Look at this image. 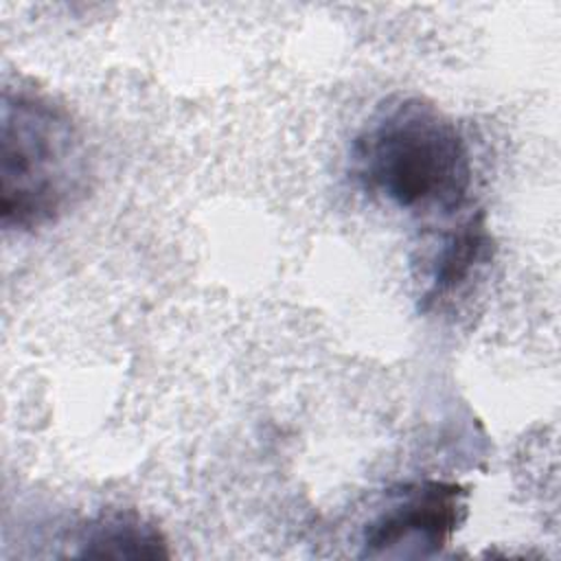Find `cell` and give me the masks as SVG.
Masks as SVG:
<instances>
[{"instance_id": "cell-1", "label": "cell", "mask_w": 561, "mask_h": 561, "mask_svg": "<svg viewBox=\"0 0 561 561\" xmlns=\"http://www.w3.org/2000/svg\"><path fill=\"white\" fill-rule=\"evenodd\" d=\"M351 171L386 204L438 219L465 210L473 184L462 129L421 96H390L377 105L353 140Z\"/></svg>"}, {"instance_id": "cell-2", "label": "cell", "mask_w": 561, "mask_h": 561, "mask_svg": "<svg viewBox=\"0 0 561 561\" xmlns=\"http://www.w3.org/2000/svg\"><path fill=\"white\" fill-rule=\"evenodd\" d=\"M88 151L70 112L28 85L0 101V224L33 232L57 224L88 191Z\"/></svg>"}, {"instance_id": "cell-3", "label": "cell", "mask_w": 561, "mask_h": 561, "mask_svg": "<svg viewBox=\"0 0 561 561\" xmlns=\"http://www.w3.org/2000/svg\"><path fill=\"white\" fill-rule=\"evenodd\" d=\"M467 517V491L456 482L419 480L392 491L364 526V557H430L440 552Z\"/></svg>"}, {"instance_id": "cell-4", "label": "cell", "mask_w": 561, "mask_h": 561, "mask_svg": "<svg viewBox=\"0 0 561 561\" xmlns=\"http://www.w3.org/2000/svg\"><path fill=\"white\" fill-rule=\"evenodd\" d=\"M491 252L493 241L484 213H471L451 226L427 256L421 291L423 311L440 309L467 294L491 263Z\"/></svg>"}, {"instance_id": "cell-5", "label": "cell", "mask_w": 561, "mask_h": 561, "mask_svg": "<svg viewBox=\"0 0 561 561\" xmlns=\"http://www.w3.org/2000/svg\"><path fill=\"white\" fill-rule=\"evenodd\" d=\"M77 557L90 559H164L169 543L162 530L131 508L105 511L79 535Z\"/></svg>"}]
</instances>
